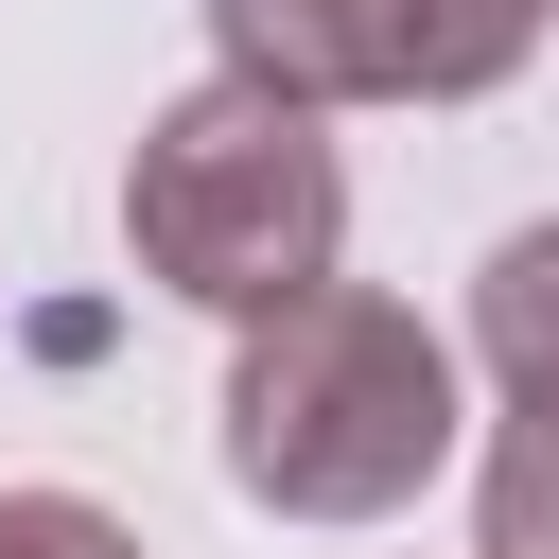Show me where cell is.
I'll use <instances>...</instances> for the list:
<instances>
[{
  "label": "cell",
  "mask_w": 559,
  "mask_h": 559,
  "mask_svg": "<svg viewBox=\"0 0 559 559\" xmlns=\"http://www.w3.org/2000/svg\"><path fill=\"white\" fill-rule=\"evenodd\" d=\"M472 524H489V559H559V419H507V437H489Z\"/></svg>",
  "instance_id": "cell-5"
},
{
  "label": "cell",
  "mask_w": 559,
  "mask_h": 559,
  "mask_svg": "<svg viewBox=\"0 0 559 559\" xmlns=\"http://www.w3.org/2000/svg\"><path fill=\"white\" fill-rule=\"evenodd\" d=\"M122 245H140L157 297H192V314H227V332L332 297V245H349L332 122L280 105V87H245V70L175 87V105L140 122V157H122Z\"/></svg>",
  "instance_id": "cell-2"
},
{
  "label": "cell",
  "mask_w": 559,
  "mask_h": 559,
  "mask_svg": "<svg viewBox=\"0 0 559 559\" xmlns=\"http://www.w3.org/2000/svg\"><path fill=\"white\" fill-rule=\"evenodd\" d=\"M227 70L280 105H472L542 52V0H210Z\"/></svg>",
  "instance_id": "cell-3"
},
{
  "label": "cell",
  "mask_w": 559,
  "mask_h": 559,
  "mask_svg": "<svg viewBox=\"0 0 559 559\" xmlns=\"http://www.w3.org/2000/svg\"><path fill=\"white\" fill-rule=\"evenodd\" d=\"M542 17H559V0H542Z\"/></svg>",
  "instance_id": "cell-7"
},
{
  "label": "cell",
  "mask_w": 559,
  "mask_h": 559,
  "mask_svg": "<svg viewBox=\"0 0 559 559\" xmlns=\"http://www.w3.org/2000/svg\"><path fill=\"white\" fill-rule=\"evenodd\" d=\"M472 349H489L507 419H559V227H507L472 262Z\"/></svg>",
  "instance_id": "cell-4"
},
{
  "label": "cell",
  "mask_w": 559,
  "mask_h": 559,
  "mask_svg": "<svg viewBox=\"0 0 559 559\" xmlns=\"http://www.w3.org/2000/svg\"><path fill=\"white\" fill-rule=\"evenodd\" d=\"M0 559H140V524L87 489H0Z\"/></svg>",
  "instance_id": "cell-6"
},
{
  "label": "cell",
  "mask_w": 559,
  "mask_h": 559,
  "mask_svg": "<svg viewBox=\"0 0 559 559\" xmlns=\"http://www.w3.org/2000/svg\"><path fill=\"white\" fill-rule=\"evenodd\" d=\"M437 454H454V349L402 297L332 280L227 349V472L280 524H384L437 489Z\"/></svg>",
  "instance_id": "cell-1"
}]
</instances>
